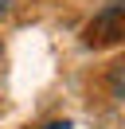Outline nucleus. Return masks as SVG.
Wrapping results in <instances>:
<instances>
[{"instance_id":"f03ea898","label":"nucleus","mask_w":125,"mask_h":129,"mask_svg":"<svg viewBox=\"0 0 125 129\" xmlns=\"http://www.w3.org/2000/svg\"><path fill=\"white\" fill-rule=\"evenodd\" d=\"M43 129H70L67 121H51V125H43Z\"/></svg>"},{"instance_id":"7ed1b4c3","label":"nucleus","mask_w":125,"mask_h":129,"mask_svg":"<svg viewBox=\"0 0 125 129\" xmlns=\"http://www.w3.org/2000/svg\"><path fill=\"white\" fill-rule=\"evenodd\" d=\"M4 12H8V8H4V0H0V16H4Z\"/></svg>"},{"instance_id":"f257e3e1","label":"nucleus","mask_w":125,"mask_h":129,"mask_svg":"<svg viewBox=\"0 0 125 129\" xmlns=\"http://www.w3.org/2000/svg\"><path fill=\"white\" fill-rule=\"evenodd\" d=\"M113 90H117V94H125V71L113 74Z\"/></svg>"}]
</instances>
